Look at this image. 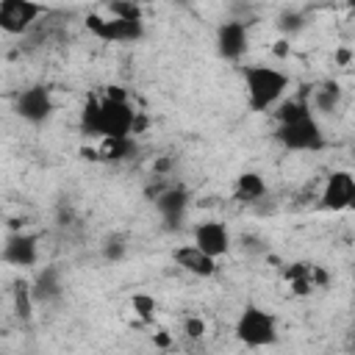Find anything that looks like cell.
I'll return each instance as SVG.
<instances>
[{
    "instance_id": "7c38bea8",
    "label": "cell",
    "mask_w": 355,
    "mask_h": 355,
    "mask_svg": "<svg viewBox=\"0 0 355 355\" xmlns=\"http://www.w3.org/2000/svg\"><path fill=\"white\" fill-rule=\"evenodd\" d=\"M155 208L161 214V219L166 222L169 230H175L183 216H186V208H189V191L183 186H169L164 191L155 194Z\"/></svg>"
},
{
    "instance_id": "cb8c5ba5",
    "label": "cell",
    "mask_w": 355,
    "mask_h": 355,
    "mask_svg": "<svg viewBox=\"0 0 355 355\" xmlns=\"http://www.w3.org/2000/svg\"><path fill=\"white\" fill-rule=\"evenodd\" d=\"M202 333H205V322L200 316H189L186 319V336L189 338H200Z\"/></svg>"
},
{
    "instance_id": "5b68a950",
    "label": "cell",
    "mask_w": 355,
    "mask_h": 355,
    "mask_svg": "<svg viewBox=\"0 0 355 355\" xmlns=\"http://www.w3.org/2000/svg\"><path fill=\"white\" fill-rule=\"evenodd\" d=\"M86 28L92 36L103 42H139L144 36V19H122V17H103V14H89Z\"/></svg>"
},
{
    "instance_id": "603a6c76",
    "label": "cell",
    "mask_w": 355,
    "mask_h": 355,
    "mask_svg": "<svg viewBox=\"0 0 355 355\" xmlns=\"http://www.w3.org/2000/svg\"><path fill=\"white\" fill-rule=\"evenodd\" d=\"M241 250H247V252H263V250H266V244H263V239H258V236L247 233V236H241Z\"/></svg>"
},
{
    "instance_id": "2e32d148",
    "label": "cell",
    "mask_w": 355,
    "mask_h": 355,
    "mask_svg": "<svg viewBox=\"0 0 355 355\" xmlns=\"http://www.w3.org/2000/svg\"><path fill=\"white\" fill-rule=\"evenodd\" d=\"M266 194V183L258 172H241L236 178V200L239 202H258Z\"/></svg>"
},
{
    "instance_id": "44dd1931",
    "label": "cell",
    "mask_w": 355,
    "mask_h": 355,
    "mask_svg": "<svg viewBox=\"0 0 355 355\" xmlns=\"http://www.w3.org/2000/svg\"><path fill=\"white\" fill-rule=\"evenodd\" d=\"M277 28L291 36V33H297V31L305 28V14H300V11H283L280 19H277Z\"/></svg>"
},
{
    "instance_id": "e0dca14e",
    "label": "cell",
    "mask_w": 355,
    "mask_h": 355,
    "mask_svg": "<svg viewBox=\"0 0 355 355\" xmlns=\"http://www.w3.org/2000/svg\"><path fill=\"white\" fill-rule=\"evenodd\" d=\"M133 150H136V144H133L130 136H105L103 144H100V155L108 158V161H122Z\"/></svg>"
},
{
    "instance_id": "ffe728a7",
    "label": "cell",
    "mask_w": 355,
    "mask_h": 355,
    "mask_svg": "<svg viewBox=\"0 0 355 355\" xmlns=\"http://www.w3.org/2000/svg\"><path fill=\"white\" fill-rule=\"evenodd\" d=\"M128 239L125 236H119V233H114V236H108L105 241H103V258L105 261H122L125 258V252H128V244H125Z\"/></svg>"
},
{
    "instance_id": "277c9868",
    "label": "cell",
    "mask_w": 355,
    "mask_h": 355,
    "mask_svg": "<svg viewBox=\"0 0 355 355\" xmlns=\"http://www.w3.org/2000/svg\"><path fill=\"white\" fill-rule=\"evenodd\" d=\"M236 338L247 347H269L277 341V319L258 305H247L236 319Z\"/></svg>"
},
{
    "instance_id": "30bf717a",
    "label": "cell",
    "mask_w": 355,
    "mask_h": 355,
    "mask_svg": "<svg viewBox=\"0 0 355 355\" xmlns=\"http://www.w3.org/2000/svg\"><path fill=\"white\" fill-rule=\"evenodd\" d=\"M194 244H197L200 250H205L208 255L219 258V255H225V252L230 250L233 241H230V230H227L225 222H219V219H205V222L194 225Z\"/></svg>"
},
{
    "instance_id": "4316f807",
    "label": "cell",
    "mask_w": 355,
    "mask_h": 355,
    "mask_svg": "<svg viewBox=\"0 0 355 355\" xmlns=\"http://www.w3.org/2000/svg\"><path fill=\"white\" fill-rule=\"evenodd\" d=\"M347 3H349V8H352V11H355V0H347Z\"/></svg>"
},
{
    "instance_id": "3957f363",
    "label": "cell",
    "mask_w": 355,
    "mask_h": 355,
    "mask_svg": "<svg viewBox=\"0 0 355 355\" xmlns=\"http://www.w3.org/2000/svg\"><path fill=\"white\" fill-rule=\"evenodd\" d=\"M244 89H247V103L252 111H269L272 105L283 100L288 89V75L275 67L252 64L244 69Z\"/></svg>"
},
{
    "instance_id": "7402d4cb",
    "label": "cell",
    "mask_w": 355,
    "mask_h": 355,
    "mask_svg": "<svg viewBox=\"0 0 355 355\" xmlns=\"http://www.w3.org/2000/svg\"><path fill=\"white\" fill-rule=\"evenodd\" d=\"M133 311H136L144 322H153V319H155V300L147 297V294H136V297H133Z\"/></svg>"
},
{
    "instance_id": "7a4b0ae2",
    "label": "cell",
    "mask_w": 355,
    "mask_h": 355,
    "mask_svg": "<svg viewBox=\"0 0 355 355\" xmlns=\"http://www.w3.org/2000/svg\"><path fill=\"white\" fill-rule=\"evenodd\" d=\"M80 130L86 136H130L136 130V111L130 108L125 92L111 86L103 100L89 97L80 111Z\"/></svg>"
},
{
    "instance_id": "ac0fdd59",
    "label": "cell",
    "mask_w": 355,
    "mask_h": 355,
    "mask_svg": "<svg viewBox=\"0 0 355 355\" xmlns=\"http://www.w3.org/2000/svg\"><path fill=\"white\" fill-rule=\"evenodd\" d=\"M33 305H36V300H33L31 283L17 280V283H14V308H17V316H19L22 322H28L31 313H33Z\"/></svg>"
},
{
    "instance_id": "8992f818",
    "label": "cell",
    "mask_w": 355,
    "mask_h": 355,
    "mask_svg": "<svg viewBox=\"0 0 355 355\" xmlns=\"http://www.w3.org/2000/svg\"><path fill=\"white\" fill-rule=\"evenodd\" d=\"M42 14L44 6L36 0H0V28L11 36L25 33Z\"/></svg>"
},
{
    "instance_id": "9c48e42d",
    "label": "cell",
    "mask_w": 355,
    "mask_h": 355,
    "mask_svg": "<svg viewBox=\"0 0 355 355\" xmlns=\"http://www.w3.org/2000/svg\"><path fill=\"white\" fill-rule=\"evenodd\" d=\"M247 47H250V33H247V25L241 19H227L216 28V53L225 61L244 58Z\"/></svg>"
},
{
    "instance_id": "52a82bcc",
    "label": "cell",
    "mask_w": 355,
    "mask_h": 355,
    "mask_svg": "<svg viewBox=\"0 0 355 355\" xmlns=\"http://www.w3.org/2000/svg\"><path fill=\"white\" fill-rule=\"evenodd\" d=\"M53 94L47 86H28L17 94V114L31 122V125H42L50 119L53 114Z\"/></svg>"
},
{
    "instance_id": "9a60e30c",
    "label": "cell",
    "mask_w": 355,
    "mask_h": 355,
    "mask_svg": "<svg viewBox=\"0 0 355 355\" xmlns=\"http://www.w3.org/2000/svg\"><path fill=\"white\" fill-rule=\"evenodd\" d=\"M341 97H344V92L336 80H322L319 86L311 89V108L319 114H333V111H338Z\"/></svg>"
},
{
    "instance_id": "6da1fadb",
    "label": "cell",
    "mask_w": 355,
    "mask_h": 355,
    "mask_svg": "<svg viewBox=\"0 0 355 355\" xmlns=\"http://www.w3.org/2000/svg\"><path fill=\"white\" fill-rule=\"evenodd\" d=\"M277 128H275V139L294 153H316L324 147V133L319 119L311 111V89L288 97L277 105L275 111Z\"/></svg>"
},
{
    "instance_id": "5bb4252c",
    "label": "cell",
    "mask_w": 355,
    "mask_h": 355,
    "mask_svg": "<svg viewBox=\"0 0 355 355\" xmlns=\"http://www.w3.org/2000/svg\"><path fill=\"white\" fill-rule=\"evenodd\" d=\"M31 291H33V300L36 305H50L61 297V272L55 266H47L39 272V277L31 283Z\"/></svg>"
},
{
    "instance_id": "484cf974",
    "label": "cell",
    "mask_w": 355,
    "mask_h": 355,
    "mask_svg": "<svg viewBox=\"0 0 355 355\" xmlns=\"http://www.w3.org/2000/svg\"><path fill=\"white\" fill-rule=\"evenodd\" d=\"M349 211H355V194H352V200H349Z\"/></svg>"
},
{
    "instance_id": "ba28073f",
    "label": "cell",
    "mask_w": 355,
    "mask_h": 355,
    "mask_svg": "<svg viewBox=\"0 0 355 355\" xmlns=\"http://www.w3.org/2000/svg\"><path fill=\"white\" fill-rule=\"evenodd\" d=\"M355 194V178L347 169H336L327 175L322 194H319V208L322 211H344L349 208V200Z\"/></svg>"
},
{
    "instance_id": "d4e9b609",
    "label": "cell",
    "mask_w": 355,
    "mask_h": 355,
    "mask_svg": "<svg viewBox=\"0 0 355 355\" xmlns=\"http://www.w3.org/2000/svg\"><path fill=\"white\" fill-rule=\"evenodd\" d=\"M336 58H338V64H347L349 58H355V50H338Z\"/></svg>"
},
{
    "instance_id": "d6986e66",
    "label": "cell",
    "mask_w": 355,
    "mask_h": 355,
    "mask_svg": "<svg viewBox=\"0 0 355 355\" xmlns=\"http://www.w3.org/2000/svg\"><path fill=\"white\" fill-rule=\"evenodd\" d=\"M108 14L122 19H144L136 0H108Z\"/></svg>"
},
{
    "instance_id": "8fae6325",
    "label": "cell",
    "mask_w": 355,
    "mask_h": 355,
    "mask_svg": "<svg viewBox=\"0 0 355 355\" xmlns=\"http://www.w3.org/2000/svg\"><path fill=\"white\" fill-rule=\"evenodd\" d=\"M172 261L189 272V275H197V277H211L216 272V258L208 255L205 250H200L194 241L191 244H180L172 250Z\"/></svg>"
},
{
    "instance_id": "4fadbf2b",
    "label": "cell",
    "mask_w": 355,
    "mask_h": 355,
    "mask_svg": "<svg viewBox=\"0 0 355 355\" xmlns=\"http://www.w3.org/2000/svg\"><path fill=\"white\" fill-rule=\"evenodd\" d=\"M3 261L11 263V266H33L39 261V244H36V236L31 233H11L3 244Z\"/></svg>"
}]
</instances>
